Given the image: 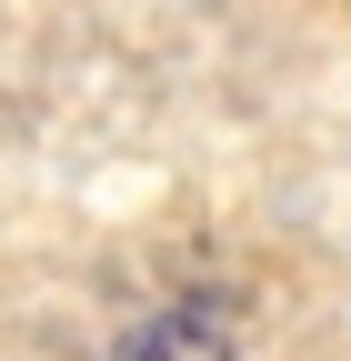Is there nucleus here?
Returning a JSON list of instances; mask_svg holds the SVG:
<instances>
[{
  "instance_id": "f257e3e1",
  "label": "nucleus",
  "mask_w": 351,
  "mask_h": 361,
  "mask_svg": "<svg viewBox=\"0 0 351 361\" xmlns=\"http://www.w3.org/2000/svg\"><path fill=\"white\" fill-rule=\"evenodd\" d=\"M121 361H241V341H231V322L211 301H171V311L121 331Z\"/></svg>"
}]
</instances>
